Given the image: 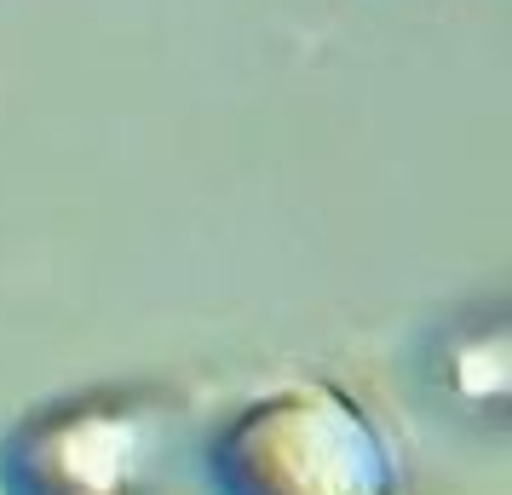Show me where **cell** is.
<instances>
[{"label":"cell","mask_w":512,"mask_h":495,"mask_svg":"<svg viewBox=\"0 0 512 495\" xmlns=\"http://www.w3.org/2000/svg\"><path fill=\"white\" fill-rule=\"evenodd\" d=\"M219 495H397L386 432L328 380H288L236 409L208 444Z\"/></svg>","instance_id":"6da1fadb"},{"label":"cell","mask_w":512,"mask_h":495,"mask_svg":"<svg viewBox=\"0 0 512 495\" xmlns=\"http://www.w3.org/2000/svg\"><path fill=\"white\" fill-rule=\"evenodd\" d=\"M162 467L167 415L139 392L41 403L0 438L6 495H156Z\"/></svg>","instance_id":"7a4b0ae2"}]
</instances>
